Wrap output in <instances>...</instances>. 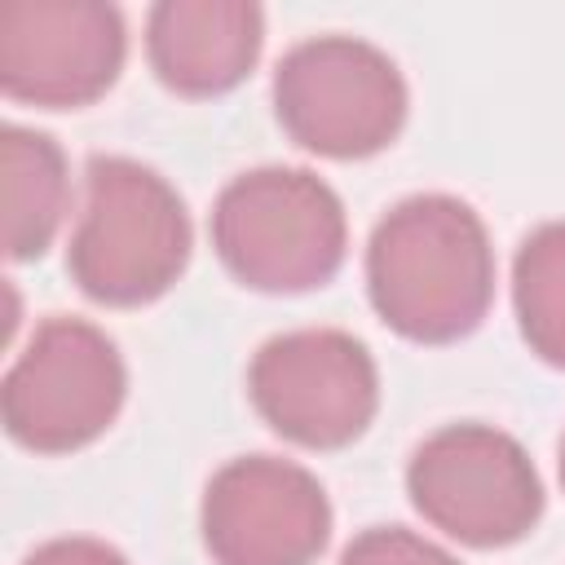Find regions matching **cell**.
Wrapping results in <instances>:
<instances>
[{"label": "cell", "mask_w": 565, "mask_h": 565, "mask_svg": "<svg viewBox=\"0 0 565 565\" xmlns=\"http://www.w3.org/2000/svg\"><path fill=\"white\" fill-rule=\"evenodd\" d=\"M411 110L397 62L358 35H313L274 66L282 132L322 159H366L397 141Z\"/></svg>", "instance_id": "cell-4"}, {"label": "cell", "mask_w": 565, "mask_h": 565, "mask_svg": "<svg viewBox=\"0 0 565 565\" xmlns=\"http://www.w3.org/2000/svg\"><path fill=\"white\" fill-rule=\"evenodd\" d=\"M124 13L102 0L0 4V88L13 102L75 110L97 102L124 71Z\"/></svg>", "instance_id": "cell-8"}, {"label": "cell", "mask_w": 565, "mask_h": 565, "mask_svg": "<svg viewBox=\"0 0 565 565\" xmlns=\"http://www.w3.org/2000/svg\"><path fill=\"white\" fill-rule=\"evenodd\" d=\"M212 247L221 265L252 291H313L327 287L344 265V203L309 168H252L216 194Z\"/></svg>", "instance_id": "cell-3"}, {"label": "cell", "mask_w": 565, "mask_h": 565, "mask_svg": "<svg viewBox=\"0 0 565 565\" xmlns=\"http://www.w3.org/2000/svg\"><path fill=\"white\" fill-rule=\"evenodd\" d=\"M561 486H565V437H561Z\"/></svg>", "instance_id": "cell-15"}, {"label": "cell", "mask_w": 565, "mask_h": 565, "mask_svg": "<svg viewBox=\"0 0 565 565\" xmlns=\"http://www.w3.org/2000/svg\"><path fill=\"white\" fill-rule=\"evenodd\" d=\"M128 397V371L115 340L84 322L53 313L13 358L0 411L4 433L35 455H71L97 441Z\"/></svg>", "instance_id": "cell-6"}, {"label": "cell", "mask_w": 565, "mask_h": 565, "mask_svg": "<svg viewBox=\"0 0 565 565\" xmlns=\"http://www.w3.org/2000/svg\"><path fill=\"white\" fill-rule=\"evenodd\" d=\"M247 397L278 437L305 450H340L371 428L380 411V371L358 335L300 327L252 353Z\"/></svg>", "instance_id": "cell-7"}, {"label": "cell", "mask_w": 565, "mask_h": 565, "mask_svg": "<svg viewBox=\"0 0 565 565\" xmlns=\"http://www.w3.org/2000/svg\"><path fill=\"white\" fill-rule=\"evenodd\" d=\"M194 247L181 194L128 154H93L84 207L71 230L66 274L106 309H141L172 291Z\"/></svg>", "instance_id": "cell-2"}, {"label": "cell", "mask_w": 565, "mask_h": 565, "mask_svg": "<svg viewBox=\"0 0 565 565\" xmlns=\"http://www.w3.org/2000/svg\"><path fill=\"white\" fill-rule=\"evenodd\" d=\"M199 521L216 565H313L331 539V499L309 468L243 455L212 472Z\"/></svg>", "instance_id": "cell-9"}, {"label": "cell", "mask_w": 565, "mask_h": 565, "mask_svg": "<svg viewBox=\"0 0 565 565\" xmlns=\"http://www.w3.org/2000/svg\"><path fill=\"white\" fill-rule=\"evenodd\" d=\"M0 172H4V252L9 260H35L53 247L71 203L66 154L49 132L9 124L0 132Z\"/></svg>", "instance_id": "cell-11"}, {"label": "cell", "mask_w": 565, "mask_h": 565, "mask_svg": "<svg viewBox=\"0 0 565 565\" xmlns=\"http://www.w3.org/2000/svg\"><path fill=\"white\" fill-rule=\"evenodd\" d=\"M22 565H128V556L102 539L71 534V539H49L40 543Z\"/></svg>", "instance_id": "cell-14"}, {"label": "cell", "mask_w": 565, "mask_h": 565, "mask_svg": "<svg viewBox=\"0 0 565 565\" xmlns=\"http://www.w3.org/2000/svg\"><path fill=\"white\" fill-rule=\"evenodd\" d=\"M512 309L521 340L547 366L565 371V221L525 234L512 260Z\"/></svg>", "instance_id": "cell-12"}, {"label": "cell", "mask_w": 565, "mask_h": 565, "mask_svg": "<svg viewBox=\"0 0 565 565\" xmlns=\"http://www.w3.org/2000/svg\"><path fill=\"white\" fill-rule=\"evenodd\" d=\"M265 44V9L252 0H159L146 18V57L163 88L221 97L238 88Z\"/></svg>", "instance_id": "cell-10"}, {"label": "cell", "mask_w": 565, "mask_h": 565, "mask_svg": "<svg viewBox=\"0 0 565 565\" xmlns=\"http://www.w3.org/2000/svg\"><path fill=\"white\" fill-rule=\"evenodd\" d=\"M340 565H459V561L406 525H371L349 539Z\"/></svg>", "instance_id": "cell-13"}, {"label": "cell", "mask_w": 565, "mask_h": 565, "mask_svg": "<svg viewBox=\"0 0 565 565\" xmlns=\"http://www.w3.org/2000/svg\"><path fill=\"white\" fill-rule=\"evenodd\" d=\"M415 512L446 539L490 552L521 543L543 516V481L516 437L494 424H446L406 463Z\"/></svg>", "instance_id": "cell-5"}, {"label": "cell", "mask_w": 565, "mask_h": 565, "mask_svg": "<svg viewBox=\"0 0 565 565\" xmlns=\"http://www.w3.org/2000/svg\"><path fill=\"white\" fill-rule=\"evenodd\" d=\"M366 296L388 331L415 344H455L494 300V247L455 194L393 203L366 243Z\"/></svg>", "instance_id": "cell-1"}]
</instances>
